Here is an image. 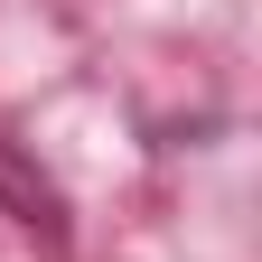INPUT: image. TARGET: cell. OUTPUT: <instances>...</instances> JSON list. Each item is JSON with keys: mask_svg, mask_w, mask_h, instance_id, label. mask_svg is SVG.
<instances>
[{"mask_svg": "<svg viewBox=\"0 0 262 262\" xmlns=\"http://www.w3.org/2000/svg\"><path fill=\"white\" fill-rule=\"evenodd\" d=\"M0 206H10L28 234L66 244V196H56V178H47V169H28V150H19V141H0Z\"/></svg>", "mask_w": 262, "mask_h": 262, "instance_id": "obj_1", "label": "cell"}]
</instances>
